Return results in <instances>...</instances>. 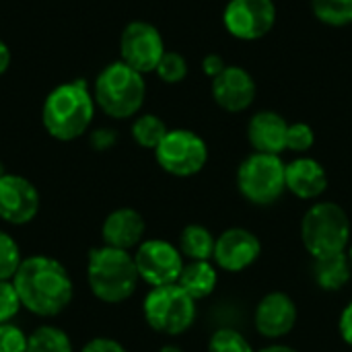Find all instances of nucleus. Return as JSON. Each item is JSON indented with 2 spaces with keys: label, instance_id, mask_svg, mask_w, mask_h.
<instances>
[{
  "label": "nucleus",
  "instance_id": "20e7f679",
  "mask_svg": "<svg viewBox=\"0 0 352 352\" xmlns=\"http://www.w3.org/2000/svg\"><path fill=\"white\" fill-rule=\"evenodd\" d=\"M97 107L113 120L134 118L146 99L144 74L136 72L122 60L107 64L93 82Z\"/></svg>",
  "mask_w": 352,
  "mask_h": 352
},
{
  "label": "nucleus",
  "instance_id": "4468645a",
  "mask_svg": "<svg viewBox=\"0 0 352 352\" xmlns=\"http://www.w3.org/2000/svg\"><path fill=\"white\" fill-rule=\"evenodd\" d=\"M297 324V305L295 301L280 291L268 293L262 297L254 311V326L260 336L268 340H280L293 332Z\"/></svg>",
  "mask_w": 352,
  "mask_h": 352
},
{
  "label": "nucleus",
  "instance_id": "4be33fe9",
  "mask_svg": "<svg viewBox=\"0 0 352 352\" xmlns=\"http://www.w3.org/2000/svg\"><path fill=\"white\" fill-rule=\"evenodd\" d=\"M132 138L138 146L155 151L161 140L165 138V134L169 132V128L165 126V122L155 116V113H142L138 118H134L132 122Z\"/></svg>",
  "mask_w": 352,
  "mask_h": 352
},
{
  "label": "nucleus",
  "instance_id": "72a5a7b5",
  "mask_svg": "<svg viewBox=\"0 0 352 352\" xmlns=\"http://www.w3.org/2000/svg\"><path fill=\"white\" fill-rule=\"evenodd\" d=\"M338 332L342 336V340L352 346V301L342 309L340 320H338Z\"/></svg>",
  "mask_w": 352,
  "mask_h": 352
},
{
  "label": "nucleus",
  "instance_id": "f704fd0d",
  "mask_svg": "<svg viewBox=\"0 0 352 352\" xmlns=\"http://www.w3.org/2000/svg\"><path fill=\"white\" fill-rule=\"evenodd\" d=\"M10 60H12V54H10V47L0 39V76L8 70L10 66Z\"/></svg>",
  "mask_w": 352,
  "mask_h": 352
},
{
  "label": "nucleus",
  "instance_id": "4c0bfd02",
  "mask_svg": "<svg viewBox=\"0 0 352 352\" xmlns=\"http://www.w3.org/2000/svg\"><path fill=\"white\" fill-rule=\"evenodd\" d=\"M346 256H349V262H351V266H352V241H351V245H349V250H346Z\"/></svg>",
  "mask_w": 352,
  "mask_h": 352
},
{
  "label": "nucleus",
  "instance_id": "412c9836",
  "mask_svg": "<svg viewBox=\"0 0 352 352\" xmlns=\"http://www.w3.org/2000/svg\"><path fill=\"white\" fill-rule=\"evenodd\" d=\"M217 237L204 225H188L179 235V252L190 262H210Z\"/></svg>",
  "mask_w": 352,
  "mask_h": 352
},
{
  "label": "nucleus",
  "instance_id": "cd10ccee",
  "mask_svg": "<svg viewBox=\"0 0 352 352\" xmlns=\"http://www.w3.org/2000/svg\"><path fill=\"white\" fill-rule=\"evenodd\" d=\"M316 142V134L314 128L305 122H295L289 124L287 130V151L293 153H307Z\"/></svg>",
  "mask_w": 352,
  "mask_h": 352
},
{
  "label": "nucleus",
  "instance_id": "423d86ee",
  "mask_svg": "<svg viewBox=\"0 0 352 352\" xmlns=\"http://www.w3.org/2000/svg\"><path fill=\"white\" fill-rule=\"evenodd\" d=\"M142 316L151 330L163 336H179L196 322V301L177 283L155 287L142 301Z\"/></svg>",
  "mask_w": 352,
  "mask_h": 352
},
{
  "label": "nucleus",
  "instance_id": "f257e3e1",
  "mask_svg": "<svg viewBox=\"0 0 352 352\" xmlns=\"http://www.w3.org/2000/svg\"><path fill=\"white\" fill-rule=\"evenodd\" d=\"M12 285L23 309L37 318H56L74 299V283L62 262L50 256L23 258Z\"/></svg>",
  "mask_w": 352,
  "mask_h": 352
},
{
  "label": "nucleus",
  "instance_id": "f3484780",
  "mask_svg": "<svg viewBox=\"0 0 352 352\" xmlns=\"http://www.w3.org/2000/svg\"><path fill=\"white\" fill-rule=\"evenodd\" d=\"M287 120L276 111H258L248 124V140L256 153L280 155L287 151Z\"/></svg>",
  "mask_w": 352,
  "mask_h": 352
},
{
  "label": "nucleus",
  "instance_id": "e433bc0d",
  "mask_svg": "<svg viewBox=\"0 0 352 352\" xmlns=\"http://www.w3.org/2000/svg\"><path fill=\"white\" fill-rule=\"evenodd\" d=\"M159 352H184V349H179V346H175V344H165Z\"/></svg>",
  "mask_w": 352,
  "mask_h": 352
},
{
  "label": "nucleus",
  "instance_id": "6ab92c4d",
  "mask_svg": "<svg viewBox=\"0 0 352 352\" xmlns=\"http://www.w3.org/2000/svg\"><path fill=\"white\" fill-rule=\"evenodd\" d=\"M219 283V272L210 262H188L179 274L177 285L194 299H206L214 293Z\"/></svg>",
  "mask_w": 352,
  "mask_h": 352
},
{
  "label": "nucleus",
  "instance_id": "bb28decb",
  "mask_svg": "<svg viewBox=\"0 0 352 352\" xmlns=\"http://www.w3.org/2000/svg\"><path fill=\"white\" fill-rule=\"evenodd\" d=\"M155 72L163 82L177 85L188 76V62L179 52H165Z\"/></svg>",
  "mask_w": 352,
  "mask_h": 352
},
{
  "label": "nucleus",
  "instance_id": "393cba45",
  "mask_svg": "<svg viewBox=\"0 0 352 352\" xmlns=\"http://www.w3.org/2000/svg\"><path fill=\"white\" fill-rule=\"evenodd\" d=\"M23 262L19 243L0 229V280H12Z\"/></svg>",
  "mask_w": 352,
  "mask_h": 352
},
{
  "label": "nucleus",
  "instance_id": "c756f323",
  "mask_svg": "<svg viewBox=\"0 0 352 352\" xmlns=\"http://www.w3.org/2000/svg\"><path fill=\"white\" fill-rule=\"evenodd\" d=\"M27 342L29 336L19 326L0 324V352H27Z\"/></svg>",
  "mask_w": 352,
  "mask_h": 352
},
{
  "label": "nucleus",
  "instance_id": "39448f33",
  "mask_svg": "<svg viewBox=\"0 0 352 352\" xmlns=\"http://www.w3.org/2000/svg\"><path fill=\"white\" fill-rule=\"evenodd\" d=\"M301 241L314 260L344 254L351 245V221L336 202H318L301 221Z\"/></svg>",
  "mask_w": 352,
  "mask_h": 352
},
{
  "label": "nucleus",
  "instance_id": "7ed1b4c3",
  "mask_svg": "<svg viewBox=\"0 0 352 352\" xmlns=\"http://www.w3.org/2000/svg\"><path fill=\"white\" fill-rule=\"evenodd\" d=\"M87 283L95 299L107 305L128 301L140 283L134 254L101 245L87 258Z\"/></svg>",
  "mask_w": 352,
  "mask_h": 352
},
{
  "label": "nucleus",
  "instance_id": "1a4fd4ad",
  "mask_svg": "<svg viewBox=\"0 0 352 352\" xmlns=\"http://www.w3.org/2000/svg\"><path fill=\"white\" fill-rule=\"evenodd\" d=\"M136 270L151 289L175 285L186 266L179 248L165 239H144L134 252Z\"/></svg>",
  "mask_w": 352,
  "mask_h": 352
},
{
  "label": "nucleus",
  "instance_id": "9d476101",
  "mask_svg": "<svg viewBox=\"0 0 352 352\" xmlns=\"http://www.w3.org/2000/svg\"><path fill=\"white\" fill-rule=\"evenodd\" d=\"M165 52L163 35L153 23L132 21L124 27L120 37V60L136 72H155Z\"/></svg>",
  "mask_w": 352,
  "mask_h": 352
},
{
  "label": "nucleus",
  "instance_id": "b1692460",
  "mask_svg": "<svg viewBox=\"0 0 352 352\" xmlns=\"http://www.w3.org/2000/svg\"><path fill=\"white\" fill-rule=\"evenodd\" d=\"M314 14L332 27H344L352 23V0H311Z\"/></svg>",
  "mask_w": 352,
  "mask_h": 352
},
{
  "label": "nucleus",
  "instance_id": "c9c22d12",
  "mask_svg": "<svg viewBox=\"0 0 352 352\" xmlns=\"http://www.w3.org/2000/svg\"><path fill=\"white\" fill-rule=\"evenodd\" d=\"M260 352H297V351H295V349H291V346H287V344H270V346L262 349Z\"/></svg>",
  "mask_w": 352,
  "mask_h": 352
},
{
  "label": "nucleus",
  "instance_id": "5701e85b",
  "mask_svg": "<svg viewBox=\"0 0 352 352\" xmlns=\"http://www.w3.org/2000/svg\"><path fill=\"white\" fill-rule=\"evenodd\" d=\"M27 352H74L68 334L56 326H39L29 334Z\"/></svg>",
  "mask_w": 352,
  "mask_h": 352
},
{
  "label": "nucleus",
  "instance_id": "9b49d317",
  "mask_svg": "<svg viewBox=\"0 0 352 352\" xmlns=\"http://www.w3.org/2000/svg\"><path fill=\"white\" fill-rule=\"evenodd\" d=\"M276 23L272 0H229L223 10V25L235 39L256 41L266 37Z\"/></svg>",
  "mask_w": 352,
  "mask_h": 352
},
{
  "label": "nucleus",
  "instance_id": "6e6552de",
  "mask_svg": "<svg viewBox=\"0 0 352 352\" xmlns=\"http://www.w3.org/2000/svg\"><path fill=\"white\" fill-rule=\"evenodd\" d=\"M155 159L165 173L173 177H192L204 169L208 161V146L200 134L175 128L169 130L155 148Z\"/></svg>",
  "mask_w": 352,
  "mask_h": 352
},
{
  "label": "nucleus",
  "instance_id": "0eeeda50",
  "mask_svg": "<svg viewBox=\"0 0 352 352\" xmlns=\"http://www.w3.org/2000/svg\"><path fill=\"white\" fill-rule=\"evenodd\" d=\"M241 196L256 206H270L287 192V165L280 155L254 153L237 169Z\"/></svg>",
  "mask_w": 352,
  "mask_h": 352
},
{
  "label": "nucleus",
  "instance_id": "aec40b11",
  "mask_svg": "<svg viewBox=\"0 0 352 352\" xmlns=\"http://www.w3.org/2000/svg\"><path fill=\"white\" fill-rule=\"evenodd\" d=\"M352 276V266L346 252L318 258L314 264V278L324 291H340Z\"/></svg>",
  "mask_w": 352,
  "mask_h": 352
},
{
  "label": "nucleus",
  "instance_id": "2f4dec72",
  "mask_svg": "<svg viewBox=\"0 0 352 352\" xmlns=\"http://www.w3.org/2000/svg\"><path fill=\"white\" fill-rule=\"evenodd\" d=\"M116 140H118V134L111 128H97L91 134V146L95 151H107L116 144Z\"/></svg>",
  "mask_w": 352,
  "mask_h": 352
},
{
  "label": "nucleus",
  "instance_id": "a878e982",
  "mask_svg": "<svg viewBox=\"0 0 352 352\" xmlns=\"http://www.w3.org/2000/svg\"><path fill=\"white\" fill-rule=\"evenodd\" d=\"M208 352H254V349L241 332L233 328H221L212 334Z\"/></svg>",
  "mask_w": 352,
  "mask_h": 352
},
{
  "label": "nucleus",
  "instance_id": "c85d7f7f",
  "mask_svg": "<svg viewBox=\"0 0 352 352\" xmlns=\"http://www.w3.org/2000/svg\"><path fill=\"white\" fill-rule=\"evenodd\" d=\"M21 299L12 280H0V324H10V320L21 311Z\"/></svg>",
  "mask_w": 352,
  "mask_h": 352
},
{
  "label": "nucleus",
  "instance_id": "7c9ffc66",
  "mask_svg": "<svg viewBox=\"0 0 352 352\" xmlns=\"http://www.w3.org/2000/svg\"><path fill=\"white\" fill-rule=\"evenodd\" d=\"M80 352H128L118 340L113 338H105V336H97L93 340H89Z\"/></svg>",
  "mask_w": 352,
  "mask_h": 352
},
{
  "label": "nucleus",
  "instance_id": "ddd939ff",
  "mask_svg": "<svg viewBox=\"0 0 352 352\" xmlns=\"http://www.w3.org/2000/svg\"><path fill=\"white\" fill-rule=\"evenodd\" d=\"M260 254L262 243L258 235L243 227H233L217 237L212 260L225 272H243L258 262Z\"/></svg>",
  "mask_w": 352,
  "mask_h": 352
},
{
  "label": "nucleus",
  "instance_id": "a211bd4d",
  "mask_svg": "<svg viewBox=\"0 0 352 352\" xmlns=\"http://www.w3.org/2000/svg\"><path fill=\"white\" fill-rule=\"evenodd\" d=\"M328 188L324 165L311 157H299L287 163V190L301 200H316Z\"/></svg>",
  "mask_w": 352,
  "mask_h": 352
},
{
  "label": "nucleus",
  "instance_id": "473e14b6",
  "mask_svg": "<svg viewBox=\"0 0 352 352\" xmlns=\"http://www.w3.org/2000/svg\"><path fill=\"white\" fill-rule=\"evenodd\" d=\"M225 68H227V64H225L223 56H219V54H208V56H204V60H202V70H204V74L210 76V78H217Z\"/></svg>",
  "mask_w": 352,
  "mask_h": 352
},
{
  "label": "nucleus",
  "instance_id": "dca6fc26",
  "mask_svg": "<svg viewBox=\"0 0 352 352\" xmlns=\"http://www.w3.org/2000/svg\"><path fill=\"white\" fill-rule=\"evenodd\" d=\"M144 233H146L144 217L130 206L111 210L101 225L103 245L124 250V252L138 248L144 241Z\"/></svg>",
  "mask_w": 352,
  "mask_h": 352
},
{
  "label": "nucleus",
  "instance_id": "2eb2a0df",
  "mask_svg": "<svg viewBox=\"0 0 352 352\" xmlns=\"http://www.w3.org/2000/svg\"><path fill=\"white\" fill-rule=\"evenodd\" d=\"M212 99L214 103L229 111H245L256 99V80L241 66H227L217 78H212Z\"/></svg>",
  "mask_w": 352,
  "mask_h": 352
},
{
  "label": "nucleus",
  "instance_id": "f8f14e48",
  "mask_svg": "<svg viewBox=\"0 0 352 352\" xmlns=\"http://www.w3.org/2000/svg\"><path fill=\"white\" fill-rule=\"evenodd\" d=\"M41 206L37 188L23 175L4 173L0 179V221L23 227L29 225Z\"/></svg>",
  "mask_w": 352,
  "mask_h": 352
},
{
  "label": "nucleus",
  "instance_id": "f03ea898",
  "mask_svg": "<svg viewBox=\"0 0 352 352\" xmlns=\"http://www.w3.org/2000/svg\"><path fill=\"white\" fill-rule=\"evenodd\" d=\"M95 109L93 89L82 78H74L47 93L41 105V124L52 138L72 142L91 128Z\"/></svg>",
  "mask_w": 352,
  "mask_h": 352
},
{
  "label": "nucleus",
  "instance_id": "58836bf2",
  "mask_svg": "<svg viewBox=\"0 0 352 352\" xmlns=\"http://www.w3.org/2000/svg\"><path fill=\"white\" fill-rule=\"evenodd\" d=\"M4 173H6V171H4V165H2V161H0V179L4 177Z\"/></svg>",
  "mask_w": 352,
  "mask_h": 352
}]
</instances>
